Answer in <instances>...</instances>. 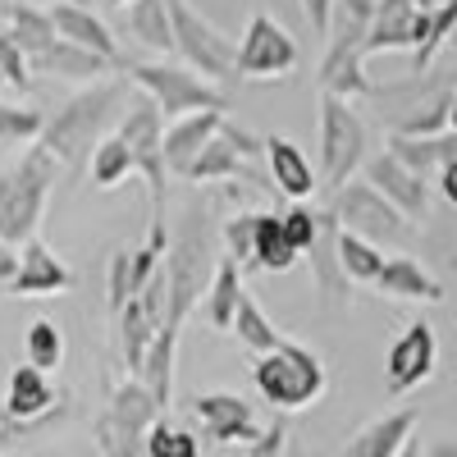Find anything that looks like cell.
<instances>
[{"mask_svg": "<svg viewBox=\"0 0 457 457\" xmlns=\"http://www.w3.org/2000/svg\"><path fill=\"white\" fill-rule=\"evenodd\" d=\"M129 96V79H114V83H87L79 96H69L51 120L42 124V137H37V146L51 151L55 165H83L96 142L110 137L105 129L114 124V114H120Z\"/></svg>", "mask_w": 457, "mask_h": 457, "instance_id": "6da1fadb", "label": "cell"}, {"mask_svg": "<svg viewBox=\"0 0 457 457\" xmlns=\"http://www.w3.org/2000/svg\"><path fill=\"white\" fill-rule=\"evenodd\" d=\"M55 179H60V165L42 146H28L23 156L0 174V238L10 247H23V243L37 238V224L46 220Z\"/></svg>", "mask_w": 457, "mask_h": 457, "instance_id": "7a4b0ae2", "label": "cell"}, {"mask_svg": "<svg viewBox=\"0 0 457 457\" xmlns=\"http://www.w3.org/2000/svg\"><path fill=\"white\" fill-rule=\"evenodd\" d=\"M215 261H220V234H215V220L211 211H193V220H187L183 238L170 243L165 252V279H170V316L165 325L170 329H183V320L197 312V302L215 275Z\"/></svg>", "mask_w": 457, "mask_h": 457, "instance_id": "3957f363", "label": "cell"}, {"mask_svg": "<svg viewBox=\"0 0 457 457\" xmlns=\"http://www.w3.org/2000/svg\"><path fill=\"white\" fill-rule=\"evenodd\" d=\"M252 385L256 394L279 407V411H302L320 403V394L329 389V370L320 361V353H312L307 343L284 338L275 353H261L252 366Z\"/></svg>", "mask_w": 457, "mask_h": 457, "instance_id": "277c9868", "label": "cell"}, {"mask_svg": "<svg viewBox=\"0 0 457 457\" xmlns=\"http://www.w3.org/2000/svg\"><path fill=\"white\" fill-rule=\"evenodd\" d=\"M124 79H129V87H137L151 105H156L161 120H170V124L183 120V114H197V110H220L224 114V105H228L220 83H206L202 73L183 69V64H151V60H142V64L124 69Z\"/></svg>", "mask_w": 457, "mask_h": 457, "instance_id": "5b68a950", "label": "cell"}, {"mask_svg": "<svg viewBox=\"0 0 457 457\" xmlns=\"http://www.w3.org/2000/svg\"><path fill=\"white\" fill-rule=\"evenodd\" d=\"M366 156H370V133L361 114L353 110V101L320 96V170H316L320 187L338 193L343 183H353Z\"/></svg>", "mask_w": 457, "mask_h": 457, "instance_id": "8992f818", "label": "cell"}, {"mask_svg": "<svg viewBox=\"0 0 457 457\" xmlns=\"http://www.w3.org/2000/svg\"><path fill=\"white\" fill-rule=\"evenodd\" d=\"M165 5H170V32H174V51L183 55V69L202 73L206 83L228 79V73H234L238 46L228 42L202 10L187 5V0H165Z\"/></svg>", "mask_w": 457, "mask_h": 457, "instance_id": "52a82bcc", "label": "cell"}, {"mask_svg": "<svg viewBox=\"0 0 457 457\" xmlns=\"http://www.w3.org/2000/svg\"><path fill=\"white\" fill-rule=\"evenodd\" d=\"M114 137H120V142L133 151L137 174H142V179H146V187H151V220H165V202H170V170H165V161H161V137H165V120H161V110L151 105L146 96L129 101V105H124L120 129H114Z\"/></svg>", "mask_w": 457, "mask_h": 457, "instance_id": "ba28073f", "label": "cell"}, {"mask_svg": "<svg viewBox=\"0 0 457 457\" xmlns=\"http://www.w3.org/2000/svg\"><path fill=\"white\" fill-rule=\"evenodd\" d=\"M329 42H325V55H320V96H338V101H357V96H375V83L366 79V55H361V42H366V28L353 23V19H334L329 23Z\"/></svg>", "mask_w": 457, "mask_h": 457, "instance_id": "9c48e42d", "label": "cell"}, {"mask_svg": "<svg viewBox=\"0 0 457 457\" xmlns=\"http://www.w3.org/2000/svg\"><path fill=\"white\" fill-rule=\"evenodd\" d=\"M329 215H334V224L343 228V234H357V238H366L375 247L385 243V238H403L407 228H411L366 179L361 183H343L338 193H334V202H329Z\"/></svg>", "mask_w": 457, "mask_h": 457, "instance_id": "30bf717a", "label": "cell"}, {"mask_svg": "<svg viewBox=\"0 0 457 457\" xmlns=\"http://www.w3.org/2000/svg\"><path fill=\"white\" fill-rule=\"evenodd\" d=\"M297 37L270 19V14H256L238 42V55H234V73L238 79H284V73L297 64Z\"/></svg>", "mask_w": 457, "mask_h": 457, "instance_id": "8fae6325", "label": "cell"}, {"mask_svg": "<svg viewBox=\"0 0 457 457\" xmlns=\"http://www.w3.org/2000/svg\"><path fill=\"white\" fill-rule=\"evenodd\" d=\"M439 366V338H435V325L430 320H411L398 338H394V348L385 357V389L394 398L411 394V389H421L426 379L435 375Z\"/></svg>", "mask_w": 457, "mask_h": 457, "instance_id": "7c38bea8", "label": "cell"}, {"mask_svg": "<svg viewBox=\"0 0 457 457\" xmlns=\"http://www.w3.org/2000/svg\"><path fill=\"white\" fill-rule=\"evenodd\" d=\"M366 183L375 187L379 197H385L407 224H421L430 215V183L416 179L398 156H389V151H375V156H366Z\"/></svg>", "mask_w": 457, "mask_h": 457, "instance_id": "4fadbf2b", "label": "cell"}, {"mask_svg": "<svg viewBox=\"0 0 457 457\" xmlns=\"http://www.w3.org/2000/svg\"><path fill=\"white\" fill-rule=\"evenodd\" d=\"M426 42V10L416 0H379L370 23H366V42L361 55H385V51H421Z\"/></svg>", "mask_w": 457, "mask_h": 457, "instance_id": "5bb4252c", "label": "cell"}, {"mask_svg": "<svg viewBox=\"0 0 457 457\" xmlns=\"http://www.w3.org/2000/svg\"><path fill=\"white\" fill-rule=\"evenodd\" d=\"M193 411H197L202 430L215 444H252V439H261L256 411L238 394H193Z\"/></svg>", "mask_w": 457, "mask_h": 457, "instance_id": "9a60e30c", "label": "cell"}, {"mask_svg": "<svg viewBox=\"0 0 457 457\" xmlns=\"http://www.w3.org/2000/svg\"><path fill=\"white\" fill-rule=\"evenodd\" d=\"M69 284H73V270L42 238H32V243L19 247V270L10 279V293L14 297H60Z\"/></svg>", "mask_w": 457, "mask_h": 457, "instance_id": "2e32d148", "label": "cell"}, {"mask_svg": "<svg viewBox=\"0 0 457 457\" xmlns=\"http://www.w3.org/2000/svg\"><path fill=\"white\" fill-rule=\"evenodd\" d=\"M220 124H224L220 110H197V114H183V120H174V124L165 129V137H161V161H165V170L187 179V170H193V161L206 151V142L220 133Z\"/></svg>", "mask_w": 457, "mask_h": 457, "instance_id": "e0dca14e", "label": "cell"}, {"mask_svg": "<svg viewBox=\"0 0 457 457\" xmlns=\"http://www.w3.org/2000/svg\"><path fill=\"white\" fill-rule=\"evenodd\" d=\"M0 403H5L10 421H42V416H51L64 403V394L51 385V375H42L37 366H14Z\"/></svg>", "mask_w": 457, "mask_h": 457, "instance_id": "ac0fdd59", "label": "cell"}, {"mask_svg": "<svg viewBox=\"0 0 457 457\" xmlns=\"http://www.w3.org/2000/svg\"><path fill=\"white\" fill-rule=\"evenodd\" d=\"M265 165H270V179H275V187L288 202H312V193L320 187L316 165L307 161V151H302L293 137H284V133L265 137Z\"/></svg>", "mask_w": 457, "mask_h": 457, "instance_id": "d6986e66", "label": "cell"}, {"mask_svg": "<svg viewBox=\"0 0 457 457\" xmlns=\"http://www.w3.org/2000/svg\"><path fill=\"white\" fill-rule=\"evenodd\" d=\"M416 407H398V411H385L379 421H370V426H361L348 444H343V453L338 457H398L407 444H411V435H416Z\"/></svg>", "mask_w": 457, "mask_h": 457, "instance_id": "ffe728a7", "label": "cell"}, {"mask_svg": "<svg viewBox=\"0 0 457 457\" xmlns=\"http://www.w3.org/2000/svg\"><path fill=\"white\" fill-rule=\"evenodd\" d=\"M51 23H55V37L73 42L79 51H92V55H101L105 64H120V42H114L110 28H105L92 10H79V5H51Z\"/></svg>", "mask_w": 457, "mask_h": 457, "instance_id": "44dd1931", "label": "cell"}, {"mask_svg": "<svg viewBox=\"0 0 457 457\" xmlns=\"http://www.w3.org/2000/svg\"><path fill=\"white\" fill-rule=\"evenodd\" d=\"M307 261H312V275H316L320 302H325V307H343L353 284L343 279V270H338V224H334L329 211H320V234H316Z\"/></svg>", "mask_w": 457, "mask_h": 457, "instance_id": "7402d4cb", "label": "cell"}, {"mask_svg": "<svg viewBox=\"0 0 457 457\" xmlns=\"http://www.w3.org/2000/svg\"><path fill=\"white\" fill-rule=\"evenodd\" d=\"M370 288L385 293V297H394V302H439V297H444L439 279H435L416 256H389L385 270H379V279H375Z\"/></svg>", "mask_w": 457, "mask_h": 457, "instance_id": "603a6c76", "label": "cell"}, {"mask_svg": "<svg viewBox=\"0 0 457 457\" xmlns=\"http://www.w3.org/2000/svg\"><path fill=\"white\" fill-rule=\"evenodd\" d=\"M0 28H5V37L28 55L37 60L51 42H55V23H51V10L32 5V0H5V10H0Z\"/></svg>", "mask_w": 457, "mask_h": 457, "instance_id": "cb8c5ba5", "label": "cell"}, {"mask_svg": "<svg viewBox=\"0 0 457 457\" xmlns=\"http://www.w3.org/2000/svg\"><path fill=\"white\" fill-rule=\"evenodd\" d=\"M28 64H32V73H51V79H64V83H96L101 73L114 69V64H105L101 55L79 51L73 42H64V37H55V42L37 55V60H28Z\"/></svg>", "mask_w": 457, "mask_h": 457, "instance_id": "d4e9b609", "label": "cell"}, {"mask_svg": "<svg viewBox=\"0 0 457 457\" xmlns=\"http://www.w3.org/2000/svg\"><path fill=\"white\" fill-rule=\"evenodd\" d=\"M110 426H120V430H133V435H146L151 426L161 421V407H156V398H151L146 389H142V379H120V385H114V394H110V407L101 411Z\"/></svg>", "mask_w": 457, "mask_h": 457, "instance_id": "484cf974", "label": "cell"}, {"mask_svg": "<svg viewBox=\"0 0 457 457\" xmlns=\"http://www.w3.org/2000/svg\"><path fill=\"white\" fill-rule=\"evenodd\" d=\"M174 357H179V329L165 325L156 338H151V348H146V357L133 375V379H142V389L156 398L161 411L170 407V394H174Z\"/></svg>", "mask_w": 457, "mask_h": 457, "instance_id": "4316f807", "label": "cell"}, {"mask_svg": "<svg viewBox=\"0 0 457 457\" xmlns=\"http://www.w3.org/2000/svg\"><path fill=\"white\" fill-rule=\"evenodd\" d=\"M238 302H243V270L220 252L215 275H211V284H206V293H202L197 307H202V316L211 320V329H228V325H234Z\"/></svg>", "mask_w": 457, "mask_h": 457, "instance_id": "83f0119b", "label": "cell"}, {"mask_svg": "<svg viewBox=\"0 0 457 457\" xmlns=\"http://www.w3.org/2000/svg\"><path fill=\"white\" fill-rule=\"evenodd\" d=\"M297 265V252L284 238V224L275 211H256V234H252V270L265 275H284Z\"/></svg>", "mask_w": 457, "mask_h": 457, "instance_id": "f1b7e54d", "label": "cell"}, {"mask_svg": "<svg viewBox=\"0 0 457 457\" xmlns=\"http://www.w3.org/2000/svg\"><path fill=\"white\" fill-rule=\"evenodd\" d=\"M453 105H457L453 92H435L430 101L411 105L403 120L394 124V137H439V133H448V124H453Z\"/></svg>", "mask_w": 457, "mask_h": 457, "instance_id": "f546056e", "label": "cell"}, {"mask_svg": "<svg viewBox=\"0 0 457 457\" xmlns=\"http://www.w3.org/2000/svg\"><path fill=\"white\" fill-rule=\"evenodd\" d=\"M228 329H234L238 343H243V348H252L256 357H261V353H275L279 343H284V329H279L270 316H265V312H261V302H252L247 293H243L238 312H234V325H228Z\"/></svg>", "mask_w": 457, "mask_h": 457, "instance_id": "4dcf8cb0", "label": "cell"}, {"mask_svg": "<svg viewBox=\"0 0 457 457\" xmlns=\"http://www.w3.org/2000/svg\"><path fill=\"white\" fill-rule=\"evenodd\" d=\"M129 32L142 46L170 55L174 51V32H170V5L165 0H133L129 5Z\"/></svg>", "mask_w": 457, "mask_h": 457, "instance_id": "1f68e13d", "label": "cell"}, {"mask_svg": "<svg viewBox=\"0 0 457 457\" xmlns=\"http://www.w3.org/2000/svg\"><path fill=\"white\" fill-rule=\"evenodd\" d=\"M385 261L389 256L379 252L375 243H366L357 234H343V228H338V270H343L348 284H375L379 270H385Z\"/></svg>", "mask_w": 457, "mask_h": 457, "instance_id": "d6a6232c", "label": "cell"}, {"mask_svg": "<svg viewBox=\"0 0 457 457\" xmlns=\"http://www.w3.org/2000/svg\"><path fill=\"white\" fill-rule=\"evenodd\" d=\"M187 179H193V183H215V179H256V174H252V165L238 156V151L215 133V137L206 142V151L193 161Z\"/></svg>", "mask_w": 457, "mask_h": 457, "instance_id": "836d02e7", "label": "cell"}, {"mask_svg": "<svg viewBox=\"0 0 457 457\" xmlns=\"http://www.w3.org/2000/svg\"><path fill=\"white\" fill-rule=\"evenodd\" d=\"M87 174H92L96 187H120L129 174H137V161H133V151L110 133V137L96 142V151L87 156Z\"/></svg>", "mask_w": 457, "mask_h": 457, "instance_id": "e575fe53", "label": "cell"}, {"mask_svg": "<svg viewBox=\"0 0 457 457\" xmlns=\"http://www.w3.org/2000/svg\"><path fill=\"white\" fill-rule=\"evenodd\" d=\"M42 110L32 105H14V101H0V151L10 146H32L42 137Z\"/></svg>", "mask_w": 457, "mask_h": 457, "instance_id": "d590c367", "label": "cell"}, {"mask_svg": "<svg viewBox=\"0 0 457 457\" xmlns=\"http://www.w3.org/2000/svg\"><path fill=\"white\" fill-rule=\"evenodd\" d=\"M23 348H28V366H37L42 375H51V370L64 361V334H60L55 320H32Z\"/></svg>", "mask_w": 457, "mask_h": 457, "instance_id": "8d00e7d4", "label": "cell"}, {"mask_svg": "<svg viewBox=\"0 0 457 457\" xmlns=\"http://www.w3.org/2000/svg\"><path fill=\"white\" fill-rule=\"evenodd\" d=\"M252 234H256V211H243V215L220 224V252L234 261L238 270H252Z\"/></svg>", "mask_w": 457, "mask_h": 457, "instance_id": "74e56055", "label": "cell"}, {"mask_svg": "<svg viewBox=\"0 0 457 457\" xmlns=\"http://www.w3.org/2000/svg\"><path fill=\"white\" fill-rule=\"evenodd\" d=\"M279 224H284L288 247H293L297 256H307L312 243H316V234H320V211H312L307 202H293V206L279 215Z\"/></svg>", "mask_w": 457, "mask_h": 457, "instance_id": "f35d334b", "label": "cell"}, {"mask_svg": "<svg viewBox=\"0 0 457 457\" xmlns=\"http://www.w3.org/2000/svg\"><path fill=\"white\" fill-rule=\"evenodd\" d=\"M137 293V279H133V252H114L110 256V270H105V307H110V320L124 312V302Z\"/></svg>", "mask_w": 457, "mask_h": 457, "instance_id": "ab89813d", "label": "cell"}, {"mask_svg": "<svg viewBox=\"0 0 457 457\" xmlns=\"http://www.w3.org/2000/svg\"><path fill=\"white\" fill-rule=\"evenodd\" d=\"M146 457H202V448H197V435L174 430L161 416V421L146 430Z\"/></svg>", "mask_w": 457, "mask_h": 457, "instance_id": "60d3db41", "label": "cell"}, {"mask_svg": "<svg viewBox=\"0 0 457 457\" xmlns=\"http://www.w3.org/2000/svg\"><path fill=\"white\" fill-rule=\"evenodd\" d=\"M0 79H5V87H14V92H28L32 87V64L5 37V28H0Z\"/></svg>", "mask_w": 457, "mask_h": 457, "instance_id": "b9f144b4", "label": "cell"}, {"mask_svg": "<svg viewBox=\"0 0 457 457\" xmlns=\"http://www.w3.org/2000/svg\"><path fill=\"white\" fill-rule=\"evenodd\" d=\"M284 448H288V426L284 421L265 426L261 439H252V457H284Z\"/></svg>", "mask_w": 457, "mask_h": 457, "instance_id": "7bdbcfd3", "label": "cell"}, {"mask_svg": "<svg viewBox=\"0 0 457 457\" xmlns=\"http://www.w3.org/2000/svg\"><path fill=\"white\" fill-rule=\"evenodd\" d=\"M302 10H307V19H312V28H316L320 37L329 32V23H334V0H307Z\"/></svg>", "mask_w": 457, "mask_h": 457, "instance_id": "ee69618b", "label": "cell"}, {"mask_svg": "<svg viewBox=\"0 0 457 457\" xmlns=\"http://www.w3.org/2000/svg\"><path fill=\"white\" fill-rule=\"evenodd\" d=\"M375 5H379V0H338V14L366 28V23H370V14H375Z\"/></svg>", "mask_w": 457, "mask_h": 457, "instance_id": "f6af8a7d", "label": "cell"}, {"mask_svg": "<svg viewBox=\"0 0 457 457\" xmlns=\"http://www.w3.org/2000/svg\"><path fill=\"white\" fill-rule=\"evenodd\" d=\"M14 270H19V247H10L5 238H0V284H5V288H10Z\"/></svg>", "mask_w": 457, "mask_h": 457, "instance_id": "bcb514c9", "label": "cell"}, {"mask_svg": "<svg viewBox=\"0 0 457 457\" xmlns=\"http://www.w3.org/2000/svg\"><path fill=\"white\" fill-rule=\"evenodd\" d=\"M426 457H457V444H435Z\"/></svg>", "mask_w": 457, "mask_h": 457, "instance_id": "7dc6e473", "label": "cell"}, {"mask_svg": "<svg viewBox=\"0 0 457 457\" xmlns=\"http://www.w3.org/2000/svg\"><path fill=\"white\" fill-rule=\"evenodd\" d=\"M55 5H79V10H92V0H55Z\"/></svg>", "mask_w": 457, "mask_h": 457, "instance_id": "c3c4849f", "label": "cell"}, {"mask_svg": "<svg viewBox=\"0 0 457 457\" xmlns=\"http://www.w3.org/2000/svg\"><path fill=\"white\" fill-rule=\"evenodd\" d=\"M398 457H421V448H416V439H411V444H407V448H403Z\"/></svg>", "mask_w": 457, "mask_h": 457, "instance_id": "681fc988", "label": "cell"}, {"mask_svg": "<svg viewBox=\"0 0 457 457\" xmlns=\"http://www.w3.org/2000/svg\"><path fill=\"white\" fill-rule=\"evenodd\" d=\"M5 426H10V416H5V403H0V435H5Z\"/></svg>", "mask_w": 457, "mask_h": 457, "instance_id": "f907efd6", "label": "cell"}, {"mask_svg": "<svg viewBox=\"0 0 457 457\" xmlns=\"http://www.w3.org/2000/svg\"><path fill=\"white\" fill-rule=\"evenodd\" d=\"M448 46H457V23H453V32H448Z\"/></svg>", "mask_w": 457, "mask_h": 457, "instance_id": "816d5d0a", "label": "cell"}, {"mask_svg": "<svg viewBox=\"0 0 457 457\" xmlns=\"http://www.w3.org/2000/svg\"><path fill=\"white\" fill-rule=\"evenodd\" d=\"M110 5H133V0H110Z\"/></svg>", "mask_w": 457, "mask_h": 457, "instance_id": "f5cc1de1", "label": "cell"}, {"mask_svg": "<svg viewBox=\"0 0 457 457\" xmlns=\"http://www.w3.org/2000/svg\"><path fill=\"white\" fill-rule=\"evenodd\" d=\"M416 5H421V10H426V5H430V0H416Z\"/></svg>", "mask_w": 457, "mask_h": 457, "instance_id": "db71d44e", "label": "cell"}, {"mask_svg": "<svg viewBox=\"0 0 457 457\" xmlns=\"http://www.w3.org/2000/svg\"><path fill=\"white\" fill-rule=\"evenodd\" d=\"M0 87H5V79H0Z\"/></svg>", "mask_w": 457, "mask_h": 457, "instance_id": "11a10c76", "label": "cell"}, {"mask_svg": "<svg viewBox=\"0 0 457 457\" xmlns=\"http://www.w3.org/2000/svg\"><path fill=\"white\" fill-rule=\"evenodd\" d=\"M302 5H307V0H302Z\"/></svg>", "mask_w": 457, "mask_h": 457, "instance_id": "9f6ffc18", "label": "cell"}]
</instances>
